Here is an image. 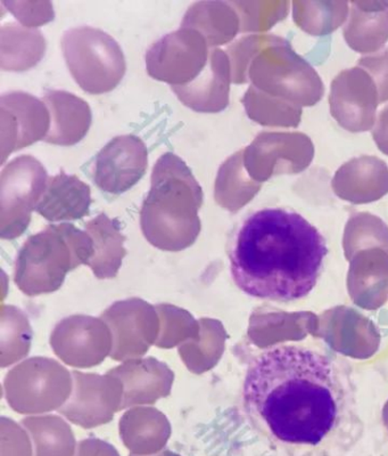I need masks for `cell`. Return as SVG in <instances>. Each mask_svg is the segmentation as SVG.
<instances>
[{"label":"cell","mask_w":388,"mask_h":456,"mask_svg":"<svg viewBox=\"0 0 388 456\" xmlns=\"http://www.w3.org/2000/svg\"><path fill=\"white\" fill-rule=\"evenodd\" d=\"M208 55L206 39L193 28H181L163 37L147 51V72L152 78L173 87H182L201 75Z\"/></svg>","instance_id":"cell-6"},{"label":"cell","mask_w":388,"mask_h":456,"mask_svg":"<svg viewBox=\"0 0 388 456\" xmlns=\"http://www.w3.org/2000/svg\"><path fill=\"white\" fill-rule=\"evenodd\" d=\"M243 104L251 120L267 127H297L302 119V108L268 95L252 85L243 97Z\"/></svg>","instance_id":"cell-21"},{"label":"cell","mask_w":388,"mask_h":456,"mask_svg":"<svg viewBox=\"0 0 388 456\" xmlns=\"http://www.w3.org/2000/svg\"><path fill=\"white\" fill-rule=\"evenodd\" d=\"M231 83V63L227 53L214 48L201 75L182 87H173V91L193 111L218 113L229 105Z\"/></svg>","instance_id":"cell-12"},{"label":"cell","mask_w":388,"mask_h":456,"mask_svg":"<svg viewBox=\"0 0 388 456\" xmlns=\"http://www.w3.org/2000/svg\"><path fill=\"white\" fill-rule=\"evenodd\" d=\"M91 205V187L75 175L61 171L48 178L46 191L36 211L48 221H69L87 216Z\"/></svg>","instance_id":"cell-15"},{"label":"cell","mask_w":388,"mask_h":456,"mask_svg":"<svg viewBox=\"0 0 388 456\" xmlns=\"http://www.w3.org/2000/svg\"><path fill=\"white\" fill-rule=\"evenodd\" d=\"M5 5L10 8L12 13H13L20 21H21L24 26L30 28L31 26V14H35L36 18L39 20V22L44 24L49 21H52L54 19V13H53V8H49L47 10V6H51V3H47L42 10L38 11H26L23 10L21 6L19 5V3H5Z\"/></svg>","instance_id":"cell-25"},{"label":"cell","mask_w":388,"mask_h":456,"mask_svg":"<svg viewBox=\"0 0 388 456\" xmlns=\"http://www.w3.org/2000/svg\"><path fill=\"white\" fill-rule=\"evenodd\" d=\"M278 37L279 36H247L228 48L227 54L231 63L232 83L237 85L247 83V68L253 57L268 45L276 42Z\"/></svg>","instance_id":"cell-23"},{"label":"cell","mask_w":388,"mask_h":456,"mask_svg":"<svg viewBox=\"0 0 388 456\" xmlns=\"http://www.w3.org/2000/svg\"><path fill=\"white\" fill-rule=\"evenodd\" d=\"M150 190L142 206L144 226L153 224L187 223L198 226V211L203 203V190L185 161L167 152L154 166Z\"/></svg>","instance_id":"cell-5"},{"label":"cell","mask_w":388,"mask_h":456,"mask_svg":"<svg viewBox=\"0 0 388 456\" xmlns=\"http://www.w3.org/2000/svg\"><path fill=\"white\" fill-rule=\"evenodd\" d=\"M378 105L377 87L365 69H346L332 81L330 114L347 132L365 133L373 129Z\"/></svg>","instance_id":"cell-8"},{"label":"cell","mask_w":388,"mask_h":456,"mask_svg":"<svg viewBox=\"0 0 388 456\" xmlns=\"http://www.w3.org/2000/svg\"><path fill=\"white\" fill-rule=\"evenodd\" d=\"M147 165L149 153L141 138L114 137L98 152L93 161V179L105 193L124 194L144 177Z\"/></svg>","instance_id":"cell-9"},{"label":"cell","mask_w":388,"mask_h":456,"mask_svg":"<svg viewBox=\"0 0 388 456\" xmlns=\"http://www.w3.org/2000/svg\"><path fill=\"white\" fill-rule=\"evenodd\" d=\"M182 28L198 31L208 47H216L235 38L240 31V20L230 2H201L190 7Z\"/></svg>","instance_id":"cell-17"},{"label":"cell","mask_w":388,"mask_h":456,"mask_svg":"<svg viewBox=\"0 0 388 456\" xmlns=\"http://www.w3.org/2000/svg\"><path fill=\"white\" fill-rule=\"evenodd\" d=\"M48 178L46 169L34 157L21 156L12 160L0 176L3 218L8 216L28 223L31 211L36 210L46 191Z\"/></svg>","instance_id":"cell-10"},{"label":"cell","mask_w":388,"mask_h":456,"mask_svg":"<svg viewBox=\"0 0 388 456\" xmlns=\"http://www.w3.org/2000/svg\"><path fill=\"white\" fill-rule=\"evenodd\" d=\"M314 145L303 133L263 132L244 149V166L256 183L279 175H296L309 168Z\"/></svg>","instance_id":"cell-7"},{"label":"cell","mask_w":388,"mask_h":456,"mask_svg":"<svg viewBox=\"0 0 388 456\" xmlns=\"http://www.w3.org/2000/svg\"><path fill=\"white\" fill-rule=\"evenodd\" d=\"M248 81L259 91L300 108L319 103L325 93L312 65L281 37L253 57L247 68Z\"/></svg>","instance_id":"cell-3"},{"label":"cell","mask_w":388,"mask_h":456,"mask_svg":"<svg viewBox=\"0 0 388 456\" xmlns=\"http://www.w3.org/2000/svg\"><path fill=\"white\" fill-rule=\"evenodd\" d=\"M248 420L294 450L325 449L360 430L355 390L340 362L301 345L264 349L243 385Z\"/></svg>","instance_id":"cell-1"},{"label":"cell","mask_w":388,"mask_h":456,"mask_svg":"<svg viewBox=\"0 0 388 456\" xmlns=\"http://www.w3.org/2000/svg\"><path fill=\"white\" fill-rule=\"evenodd\" d=\"M0 111L2 124H8V127H2V132L8 129L7 135L2 136V142L10 138L3 146V162L8 154L44 141L47 136L51 116L43 101L23 92L6 93L0 97Z\"/></svg>","instance_id":"cell-11"},{"label":"cell","mask_w":388,"mask_h":456,"mask_svg":"<svg viewBox=\"0 0 388 456\" xmlns=\"http://www.w3.org/2000/svg\"><path fill=\"white\" fill-rule=\"evenodd\" d=\"M10 38L2 35L3 42H8L10 48L2 52L4 70L24 71L35 67L43 59L46 43L42 32L36 28H23L8 23L2 28Z\"/></svg>","instance_id":"cell-20"},{"label":"cell","mask_w":388,"mask_h":456,"mask_svg":"<svg viewBox=\"0 0 388 456\" xmlns=\"http://www.w3.org/2000/svg\"><path fill=\"white\" fill-rule=\"evenodd\" d=\"M332 187L338 198L353 205L378 201L388 193V166L374 156L354 158L336 171Z\"/></svg>","instance_id":"cell-13"},{"label":"cell","mask_w":388,"mask_h":456,"mask_svg":"<svg viewBox=\"0 0 388 456\" xmlns=\"http://www.w3.org/2000/svg\"><path fill=\"white\" fill-rule=\"evenodd\" d=\"M328 255L324 235L303 216L263 208L243 219L228 247L231 278L253 298L292 303L310 295Z\"/></svg>","instance_id":"cell-2"},{"label":"cell","mask_w":388,"mask_h":456,"mask_svg":"<svg viewBox=\"0 0 388 456\" xmlns=\"http://www.w3.org/2000/svg\"><path fill=\"white\" fill-rule=\"evenodd\" d=\"M358 67L365 69L377 87L379 104L388 102V48L376 54L362 57Z\"/></svg>","instance_id":"cell-24"},{"label":"cell","mask_w":388,"mask_h":456,"mask_svg":"<svg viewBox=\"0 0 388 456\" xmlns=\"http://www.w3.org/2000/svg\"><path fill=\"white\" fill-rule=\"evenodd\" d=\"M43 102L51 116V127L44 142L72 146L84 140L93 120L87 102L65 91H46Z\"/></svg>","instance_id":"cell-14"},{"label":"cell","mask_w":388,"mask_h":456,"mask_svg":"<svg viewBox=\"0 0 388 456\" xmlns=\"http://www.w3.org/2000/svg\"><path fill=\"white\" fill-rule=\"evenodd\" d=\"M293 20L302 31L314 37L333 34L349 19L350 3L335 0H295Z\"/></svg>","instance_id":"cell-19"},{"label":"cell","mask_w":388,"mask_h":456,"mask_svg":"<svg viewBox=\"0 0 388 456\" xmlns=\"http://www.w3.org/2000/svg\"><path fill=\"white\" fill-rule=\"evenodd\" d=\"M61 44L73 79L85 93L101 95L112 92L124 79V52L113 37L100 28H69Z\"/></svg>","instance_id":"cell-4"},{"label":"cell","mask_w":388,"mask_h":456,"mask_svg":"<svg viewBox=\"0 0 388 456\" xmlns=\"http://www.w3.org/2000/svg\"><path fill=\"white\" fill-rule=\"evenodd\" d=\"M343 34L350 48L361 54L382 50L388 42V2L351 3Z\"/></svg>","instance_id":"cell-16"},{"label":"cell","mask_w":388,"mask_h":456,"mask_svg":"<svg viewBox=\"0 0 388 456\" xmlns=\"http://www.w3.org/2000/svg\"><path fill=\"white\" fill-rule=\"evenodd\" d=\"M238 13L240 32L271 30L288 15L291 3L286 0H257V2H230Z\"/></svg>","instance_id":"cell-22"},{"label":"cell","mask_w":388,"mask_h":456,"mask_svg":"<svg viewBox=\"0 0 388 456\" xmlns=\"http://www.w3.org/2000/svg\"><path fill=\"white\" fill-rule=\"evenodd\" d=\"M373 137L378 149L388 156V105L382 110L376 119Z\"/></svg>","instance_id":"cell-26"},{"label":"cell","mask_w":388,"mask_h":456,"mask_svg":"<svg viewBox=\"0 0 388 456\" xmlns=\"http://www.w3.org/2000/svg\"><path fill=\"white\" fill-rule=\"evenodd\" d=\"M263 184L253 181L244 166V150L228 159L215 181V202L236 213L250 203Z\"/></svg>","instance_id":"cell-18"}]
</instances>
